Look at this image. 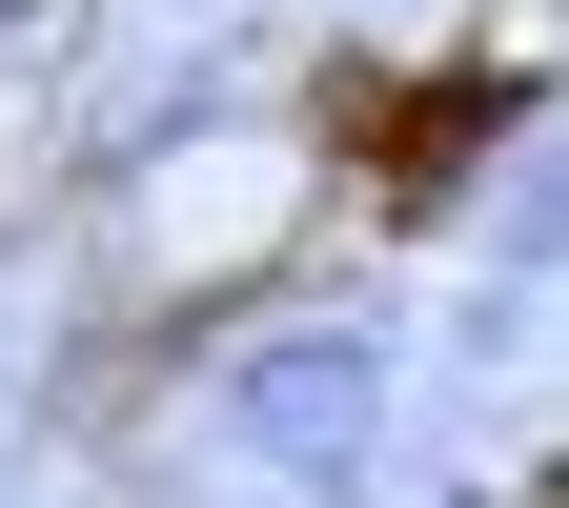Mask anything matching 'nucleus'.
<instances>
[{"instance_id": "nucleus-3", "label": "nucleus", "mask_w": 569, "mask_h": 508, "mask_svg": "<svg viewBox=\"0 0 569 508\" xmlns=\"http://www.w3.org/2000/svg\"><path fill=\"white\" fill-rule=\"evenodd\" d=\"M468 245H488V265H509V285H549V265H569V122H549V142H529V163H509V203H488V225H468Z\"/></svg>"}, {"instance_id": "nucleus-1", "label": "nucleus", "mask_w": 569, "mask_h": 508, "mask_svg": "<svg viewBox=\"0 0 569 508\" xmlns=\"http://www.w3.org/2000/svg\"><path fill=\"white\" fill-rule=\"evenodd\" d=\"M203 427H224V468H387V427H407V346L367 306H284L244 326L224 367H203Z\"/></svg>"}, {"instance_id": "nucleus-2", "label": "nucleus", "mask_w": 569, "mask_h": 508, "mask_svg": "<svg viewBox=\"0 0 569 508\" xmlns=\"http://www.w3.org/2000/svg\"><path fill=\"white\" fill-rule=\"evenodd\" d=\"M509 122H549V61H468V82H427V102H407V142H387V225H448L468 163H488Z\"/></svg>"}]
</instances>
